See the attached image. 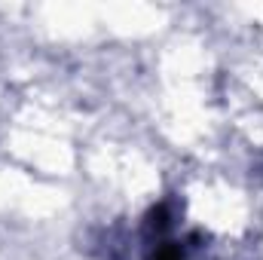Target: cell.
<instances>
[{
	"instance_id": "1",
	"label": "cell",
	"mask_w": 263,
	"mask_h": 260,
	"mask_svg": "<svg viewBox=\"0 0 263 260\" xmlns=\"http://www.w3.org/2000/svg\"><path fill=\"white\" fill-rule=\"evenodd\" d=\"M147 260H187V257H184V245L181 242L162 236L159 242H153V251H150Z\"/></svg>"
}]
</instances>
